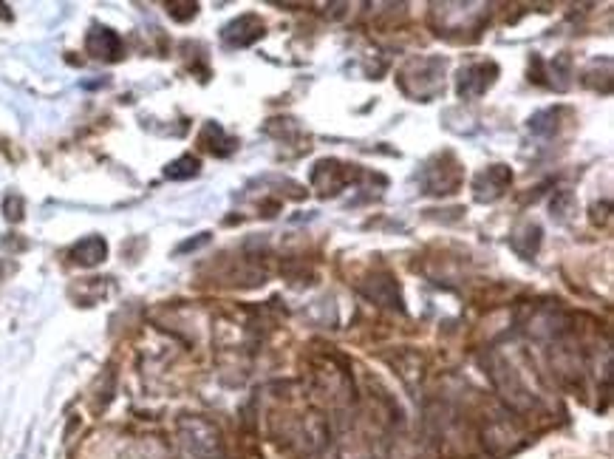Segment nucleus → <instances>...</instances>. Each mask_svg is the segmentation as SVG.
Here are the masks:
<instances>
[{
  "instance_id": "obj_4",
  "label": "nucleus",
  "mask_w": 614,
  "mask_h": 459,
  "mask_svg": "<svg viewBox=\"0 0 614 459\" xmlns=\"http://www.w3.org/2000/svg\"><path fill=\"white\" fill-rule=\"evenodd\" d=\"M3 210H6V219H9V221H20V219H23V213H20V210H23V201H20L17 196H12V199L3 201Z\"/></svg>"
},
{
  "instance_id": "obj_2",
  "label": "nucleus",
  "mask_w": 614,
  "mask_h": 459,
  "mask_svg": "<svg viewBox=\"0 0 614 459\" xmlns=\"http://www.w3.org/2000/svg\"><path fill=\"white\" fill-rule=\"evenodd\" d=\"M108 256V244L100 238V236H88L82 238L74 249H71V258H74L80 267H93V264H102Z\"/></svg>"
},
{
  "instance_id": "obj_3",
  "label": "nucleus",
  "mask_w": 614,
  "mask_h": 459,
  "mask_svg": "<svg viewBox=\"0 0 614 459\" xmlns=\"http://www.w3.org/2000/svg\"><path fill=\"white\" fill-rule=\"evenodd\" d=\"M196 173H198V159H193V156H181V159H176L173 165H168V170H164V176H168V179H190Z\"/></svg>"
},
{
  "instance_id": "obj_1",
  "label": "nucleus",
  "mask_w": 614,
  "mask_h": 459,
  "mask_svg": "<svg viewBox=\"0 0 614 459\" xmlns=\"http://www.w3.org/2000/svg\"><path fill=\"white\" fill-rule=\"evenodd\" d=\"M88 52L93 57H100V60H108V63L111 60H120V54H122V40H120V34H116V32L97 26V29H91V34H88Z\"/></svg>"
}]
</instances>
